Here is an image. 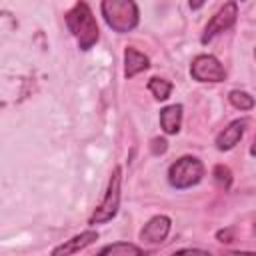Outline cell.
Returning a JSON list of instances; mask_svg holds the SVG:
<instances>
[{"label":"cell","mask_w":256,"mask_h":256,"mask_svg":"<svg viewBox=\"0 0 256 256\" xmlns=\"http://www.w3.org/2000/svg\"><path fill=\"white\" fill-rule=\"evenodd\" d=\"M96 240H98V232H96V230H84V232L72 236L70 240H64L62 244H58V246L50 252V256H72V254H76V252L88 248V246L94 244Z\"/></svg>","instance_id":"obj_8"},{"label":"cell","mask_w":256,"mask_h":256,"mask_svg":"<svg viewBox=\"0 0 256 256\" xmlns=\"http://www.w3.org/2000/svg\"><path fill=\"white\" fill-rule=\"evenodd\" d=\"M246 126H248V120H246V118L230 122V124L216 136V148H218V150H232V148L242 140Z\"/></svg>","instance_id":"obj_9"},{"label":"cell","mask_w":256,"mask_h":256,"mask_svg":"<svg viewBox=\"0 0 256 256\" xmlns=\"http://www.w3.org/2000/svg\"><path fill=\"white\" fill-rule=\"evenodd\" d=\"M148 90L152 92V96L156 100H166L172 92V84L164 78H150L148 80Z\"/></svg>","instance_id":"obj_13"},{"label":"cell","mask_w":256,"mask_h":256,"mask_svg":"<svg viewBox=\"0 0 256 256\" xmlns=\"http://www.w3.org/2000/svg\"><path fill=\"white\" fill-rule=\"evenodd\" d=\"M166 148H168V142L164 140V138H154L152 140V144H150V150H152V154H164L166 152Z\"/></svg>","instance_id":"obj_17"},{"label":"cell","mask_w":256,"mask_h":256,"mask_svg":"<svg viewBox=\"0 0 256 256\" xmlns=\"http://www.w3.org/2000/svg\"><path fill=\"white\" fill-rule=\"evenodd\" d=\"M148 66H150V60L146 54H142L140 50H136L132 46H128L124 50V76L126 78H134L136 74L148 70Z\"/></svg>","instance_id":"obj_10"},{"label":"cell","mask_w":256,"mask_h":256,"mask_svg":"<svg viewBox=\"0 0 256 256\" xmlns=\"http://www.w3.org/2000/svg\"><path fill=\"white\" fill-rule=\"evenodd\" d=\"M120 184H122V168L116 166L112 170V176L108 180V188H106V194L102 198V202L96 206L94 214L90 216L88 224H104V222H110L116 214H118V208H120Z\"/></svg>","instance_id":"obj_4"},{"label":"cell","mask_w":256,"mask_h":256,"mask_svg":"<svg viewBox=\"0 0 256 256\" xmlns=\"http://www.w3.org/2000/svg\"><path fill=\"white\" fill-rule=\"evenodd\" d=\"M212 176H214V182L218 184V188H222V190H228L230 188V184H232V172H230L228 166H224V164L214 166Z\"/></svg>","instance_id":"obj_15"},{"label":"cell","mask_w":256,"mask_h":256,"mask_svg":"<svg viewBox=\"0 0 256 256\" xmlns=\"http://www.w3.org/2000/svg\"><path fill=\"white\" fill-rule=\"evenodd\" d=\"M100 12L106 20V24L114 32H130L138 26V6L132 0H104L100 4Z\"/></svg>","instance_id":"obj_2"},{"label":"cell","mask_w":256,"mask_h":256,"mask_svg":"<svg viewBox=\"0 0 256 256\" xmlns=\"http://www.w3.org/2000/svg\"><path fill=\"white\" fill-rule=\"evenodd\" d=\"M216 238H218L220 242H232V230H220V232L216 234Z\"/></svg>","instance_id":"obj_18"},{"label":"cell","mask_w":256,"mask_h":256,"mask_svg":"<svg viewBox=\"0 0 256 256\" xmlns=\"http://www.w3.org/2000/svg\"><path fill=\"white\" fill-rule=\"evenodd\" d=\"M66 26L72 32V36L76 38L78 46L82 50H90L98 38H100V30L96 24V18L90 10V6L86 2H76L68 12H66Z\"/></svg>","instance_id":"obj_1"},{"label":"cell","mask_w":256,"mask_h":256,"mask_svg":"<svg viewBox=\"0 0 256 256\" xmlns=\"http://www.w3.org/2000/svg\"><path fill=\"white\" fill-rule=\"evenodd\" d=\"M236 16H238V4L236 2H226L206 24L204 28V34H202V42L206 44L208 40H212L214 36L222 34L224 30L232 28L234 22H236Z\"/></svg>","instance_id":"obj_6"},{"label":"cell","mask_w":256,"mask_h":256,"mask_svg":"<svg viewBox=\"0 0 256 256\" xmlns=\"http://www.w3.org/2000/svg\"><path fill=\"white\" fill-rule=\"evenodd\" d=\"M190 74L198 82H224L226 80V70L220 64L218 58L212 54H198L192 60Z\"/></svg>","instance_id":"obj_5"},{"label":"cell","mask_w":256,"mask_h":256,"mask_svg":"<svg viewBox=\"0 0 256 256\" xmlns=\"http://www.w3.org/2000/svg\"><path fill=\"white\" fill-rule=\"evenodd\" d=\"M202 176H204V164L194 156H182L176 162H172L168 168V182L178 190L196 186L202 180Z\"/></svg>","instance_id":"obj_3"},{"label":"cell","mask_w":256,"mask_h":256,"mask_svg":"<svg viewBox=\"0 0 256 256\" xmlns=\"http://www.w3.org/2000/svg\"><path fill=\"white\" fill-rule=\"evenodd\" d=\"M228 100L238 110H252L254 108V98L248 92H244V90H232L228 94Z\"/></svg>","instance_id":"obj_14"},{"label":"cell","mask_w":256,"mask_h":256,"mask_svg":"<svg viewBox=\"0 0 256 256\" xmlns=\"http://www.w3.org/2000/svg\"><path fill=\"white\" fill-rule=\"evenodd\" d=\"M170 228H172V222L168 216H164V214L152 216L140 230V240L144 244H162L168 238Z\"/></svg>","instance_id":"obj_7"},{"label":"cell","mask_w":256,"mask_h":256,"mask_svg":"<svg viewBox=\"0 0 256 256\" xmlns=\"http://www.w3.org/2000/svg\"><path fill=\"white\" fill-rule=\"evenodd\" d=\"M98 256H146V252L130 242H114V244H106Z\"/></svg>","instance_id":"obj_12"},{"label":"cell","mask_w":256,"mask_h":256,"mask_svg":"<svg viewBox=\"0 0 256 256\" xmlns=\"http://www.w3.org/2000/svg\"><path fill=\"white\" fill-rule=\"evenodd\" d=\"M182 124V104H170L160 110V126L166 134H176Z\"/></svg>","instance_id":"obj_11"},{"label":"cell","mask_w":256,"mask_h":256,"mask_svg":"<svg viewBox=\"0 0 256 256\" xmlns=\"http://www.w3.org/2000/svg\"><path fill=\"white\" fill-rule=\"evenodd\" d=\"M224 256H256V254L254 252H228Z\"/></svg>","instance_id":"obj_19"},{"label":"cell","mask_w":256,"mask_h":256,"mask_svg":"<svg viewBox=\"0 0 256 256\" xmlns=\"http://www.w3.org/2000/svg\"><path fill=\"white\" fill-rule=\"evenodd\" d=\"M170 256H212V254L208 250H200V248H182V250H176Z\"/></svg>","instance_id":"obj_16"}]
</instances>
